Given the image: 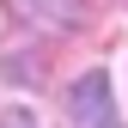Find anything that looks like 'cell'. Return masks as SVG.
<instances>
[{"label":"cell","instance_id":"6da1fadb","mask_svg":"<svg viewBox=\"0 0 128 128\" xmlns=\"http://www.w3.org/2000/svg\"><path fill=\"white\" fill-rule=\"evenodd\" d=\"M67 110L79 116V128H122L116 122V104H110V73L104 67L79 73L73 86H67Z\"/></svg>","mask_w":128,"mask_h":128},{"label":"cell","instance_id":"7a4b0ae2","mask_svg":"<svg viewBox=\"0 0 128 128\" xmlns=\"http://www.w3.org/2000/svg\"><path fill=\"white\" fill-rule=\"evenodd\" d=\"M24 18L49 24V30H79L86 24V0H12Z\"/></svg>","mask_w":128,"mask_h":128},{"label":"cell","instance_id":"3957f363","mask_svg":"<svg viewBox=\"0 0 128 128\" xmlns=\"http://www.w3.org/2000/svg\"><path fill=\"white\" fill-rule=\"evenodd\" d=\"M12 73H18L24 86H30V79H43V55H18V61H6V79H12Z\"/></svg>","mask_w":128,"mask_h":128},{"label":"cell","instance_id":"277c9868","mask_svg":"<svg viewBox=\"0 0 128 128\" xmlns=\"http://www.w3.org/2000/svg\"><path fill=\"white\" fill-rule=\"evenodd\" d=\"M6 128H37V116H30V110H12V116H6Z\"/></svg>","mask_w":128,"mask_h":128}]
</instances>
